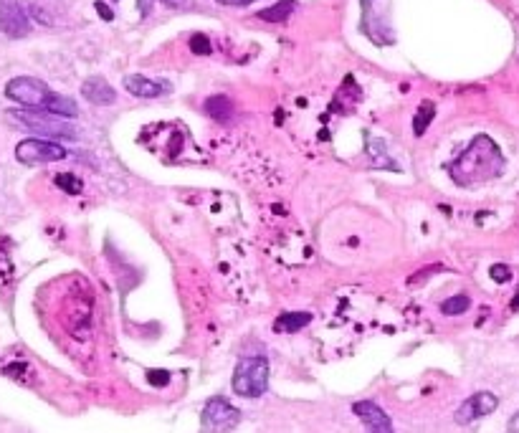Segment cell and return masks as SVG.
<instances>
[{"mask_svg":"<svg viewBox=\"0 0 519 433\" xmlns=\"http://www.w3.org/2000/svg\"><path fill=\"white\" fill-rule=\"evenodd\" d=\"M504 173V155L497 142L487 135L474 137L469 147L449 165V175L456 185H482Z\"/></svg>","mask_w":519,"mask_h":433,"instance_id":"1","label":"cell"},{"mask_svg":"<svg viewBox=\"0 0 519 433\" xmlns=\"http://www.w3.org/2000/svg\"><path fill=\"white\" fill-rule=\"evenodd\" d=\"M6 97L26 109L56 114V117H64V120L79 114L74 99L56 94L54 89H49V84H44L41 79H33V76H16V79H11L6 84Z\"/></svg>","mask_w":519,"mask_h":433,"instance_id":"2","label":"cell"},{"mask_svg":"<svg viewBox=\"0 0 519 433\" xmlns=\"http://www.w3.org/2000/svg\"><path fill=\"white\" fill-rule=\"evenodd\" d=\"M8 120L13 125L23 127L28 132H36V135L44 137H59V140H74L76 130L71 122H66L64 117H56L49 112H36V109H11L8 112Z\"/></svg>","mask_w":519,"mask_h":433,"instance_id":"3","label":"cell"},{"mask_svg":"<svg viewBox=\"0 0 519 433\" xmlns=\"http://www.w3.org/2000/svg\"><path fill=\"white\" fill-rule=\"evenodd\" d=\"M269 390V360L261 355L238 360L233 370V393L241 398H261Z\"/></svg>","mask_w":519,"mask_h":433,"instance_id":"4","label":"cell"},{"mask_svg":"<svg viewBox=\"0 0 519 433\" xmlns=\"http://www.w3.org/2000/svg\"><path fill=\"white\" fill-rule=\"evenodd\" d=\"M66 157V147L59 142L44 140V137H28V140L18 142L16 160L23 165H49L59 163Z\"/></svg>","mask_w":519,"mask_h":433,"instance_id":"5","label":"cell"},{"mask_svg":"<svg viewBox=\"0 0 519 433\" xmlns=\"http://www.w3.org/2000/svg\"><path fill=\"white\" fill-rule=\"evenodd\" d=\"M238 423H241V411L221 396L211 398L201 413V426L208 433H231Z\"/></svg>","mask_w":519,"mask_h":433,"instance_id":"6","label":"cell"},{"mask_svg":"<svg viewBox=\"0 0 519 433\" xmlns=\"http://www.w3.org/2000/svg\"><path fill=\"white\" fill-rule=\"evenodd\" d=\"M497 408H499V398L494 396V393H489V390H482V393H474L471 398H466V401L456 408L454 421L459 423V426H469V423L494 413Z\"/></svg>","mask_w":519,"mask_h":433,"instance_id":"7","label":"cell"},{"mask_svg":"<svg viewBox=\"0 0 519 433\" xmlns=\"http://www.w3.org/2000/svg\"><path fill=\"white\" fill-rule=\"evenodd\" d=\"M0 33L8 38H26L31 33V18L18 0H0Z\"/></svg>","mask_w":519,"mask_h":433,"instance_id":"8","label":"cell"},{"mask_svg":"<svg viewBox=\"0 0 519 433\" xmlns=\"http://www.w3.org/2000/svg\"><path fill=\"white\" fill-rule=\"evenodd\" d=\"M352 413L363 421L365 433H395L393 421H390V416L378 406V403L357 401L352 403Z\"/></svg>","mask_w":519,"mask_h":433,"instance_id":"9","label":"cell"},{"mask_svg":"<svg viewBox=\"0 0 519 433\" xmlns=\"http://www.w3.org/2000/svg\"><path fill=\"white\" fill-rule=\"evenodd\" d=\"M125 89L132 94V97H140V99H155V97H163V94H170L168 82H155V79H147V76H140V74L127 76Z\"/></svg>","mask_w":519,"mask_h":433,"instance_id":"10","label":"cell"},{"mask_svg":"<svg viewBox=\"0 0 519 433\" xmlns=\"http://www.w3.org/2000/svg\"><path fill=\"white\" fill-rule=\"evenodd\" d=\"M82 97L87 102L97 104V107H109V104L117 102V92H114L112 84L107 79H102V76H92V79H87L82 84Z\"/></svg>","mask_w":519,"mask_h":433,"instance_id":"11","label":"cell"},{"mask_svg":"<svg viewBox=\"0 0 519 433\" xmlns=\"http://www.w3.org/2000/svg\"><path fill=\"white\" fill-rule=\"evenodd\" d=\"M309 322H312V314H309V312H284V314H279V317H276L274 330L276 332H289V335H292V332H299L302 327H307Z\"/></svg>","mask_w":519,"mask_h":433,"instance_id":"12","label":"cell"},{"mask_svg":"<svg viewBox=\"0 0 519 433\" xmlns=\"http://www.w3.org/2000/svg\"><path fill=\"white\" fill-rule=\"evenodd\" d=\"M294 8H297V3H294V0H279V3H274L271 8L261 11L259 18H261V21H269V23H282V21H287L289 16H292Z\"/></svg>","mask_w":519,"mask_h":433,"instance_id":"13","label":"cell"},{"mask_svg":"<svg viewBox=\"0 0 519 433\" xmlns=\"http://www.w3.org/2000/svg\"><path fill=\"white\" fill-rule=\"evenodd\" d=\"M208 117H213L216 122H228L233 117V104L226 97H211L206 102Z\"/></svg>","mask_w":519,"mask_h":433,"instance_id":"14","label":"cell"},{"mask_svg":"<svg viewBox=\"0 0 519 433\" xmlns=\"http://www.w3.org/2000/svg\"><path fill=\"white\" fill-rule=\"evenodd\" d=\"M433 117H436V107H433V102H423L421 109H418V114H416V120H413V132L421 137L423 132L428 130V125H431Z\"/></svg>","mask_w":519,"mask_h":433,"instance_id":"15","label":"cell"},{"mask_svg":"<svg viewBox=\"0 0 519 433\" xmlns=\"http://www.w3.org/2000/svg\"><path fill=\"white\" fill-rule=\"evenodd\" d=\"M471 307V299L466 294H456V297H449L444 304H441V312L446 317H456V314H464L466 309Z\"/></svg>","mask_w":519,"mask_h":433,"instance_id":"16","label":"cell"},{"mask_svg":"<svg viewBox=\"0 0 519 433\" xmlns=\"http://www.w3.org/2000/svg\"><path fill=\"white\" fill-rule=\"evenodd\" d=\"M56 185H59L61 190H66V193H71V195H76L79 190H82V183H79V180H76L74 175H69V173L56 175Z\"/></svg>","mask_w":519,"mask_h":433,"instance_id":"17","label":"cell"},{"mask_svg":"<svg viewBox=\"0 0 519 433\" xmlns=\"http://www.w3.org/2000/svg\"><path fill=\"white\" fill-rule=\"evenodd\" d=\"M190 49H193L195 54H203V56L211 54V44H208V38L201 36V33H195V36L190 38Z\"/></svg>","mask_w":519,"mask_h":433,"instance_id":"18","label":"cell"},{"mask_svg":"<svg viewBox=\"0 0 519 433\" xmlns=\"http://www.w3.org/2000/svg\"><path fill=\"white\" fill-rule=\"evenodd\" d=\"M147 380H150V385H155V388H165V385L170 383V373L168 370H147Z\"/></svg>","mask_w":519,"mask_h":433,"instance_id":"19","label":"cell"},{"mask_svg":"<svg viewBox=\"0 0 519 433\" xmlns=\"http://www.w3.org/2000/svg\"><path fill=\"white\" fill-rule=\"evenodd\" d=\"M489 274H492L494 282H499V284H504V282H509V279H512V271H509V266H504V264H494Z\"/></svg>","mask_w":519,"mask_h":433,"instance_id":"20","label":"cell"},{"mask_svg":"<svg viewBox=\"0 0 519 433\" xmlns=\"http://www.w3.org/2000/svg\"><path fill=\"white\" fill-rule=\"evenodd\" d=\"M94 8H97V13L104 18V21H112V18H114V13L109 11V6H104V3H97Z\"/></svg>","mask_w":519,"mask_h":433,"instance_id":"21","label":"cell"},{"mask_svg":"<svg viewBox=\"0 0 519 433\" xmlns=\"http://www.w3.org/2000/svg\"><path fill=\"white\" fill-rule=\"evenodd\" d=\"M221 6H251L256 0H218Z\"/></svg>","mask_w":519,"mask_h":433,"instance_id":"22","label":"cell"},{"mask_svg":"<svg viewBox=\"0 0 519 433\" xmlns=\"http://www.w3.org/2000/svg\"><path fill=\"white\" fill-rule=\"evenodd\" d=\"M155 0H137V6H140V13L142 16H150V8Z\"/></svg>","mask_w":519,"mask_h":433,"instance_id":"23","label":"cell"},{"mask_svg":"<svg viewBox=\"0 0 519 433\" xmlns=\"http://www.w3.org/2000/svg\"><path fill=\"white\" fill-rule=\"evenodd\" d=\"M507 433H519V411L514 413L512 418H509V426H507Z\"/></svg>","mask_w":519,"mask_h":433,"instance_id":"24","label":"cell"},{"mask_svg":"<svg viewBox=\"0 0 519 433\" xmlns=\"http://www.w3.org/2000/svg\"><path fill=\"white\" fill-rule=\"evenodd\" d=\"M165 6H170V8H178V6H183L185 0H163Z\"/></svg>","mask_w":519,"mask_h":433,"instance_id":"25","label":"cell"}]
</instances>
